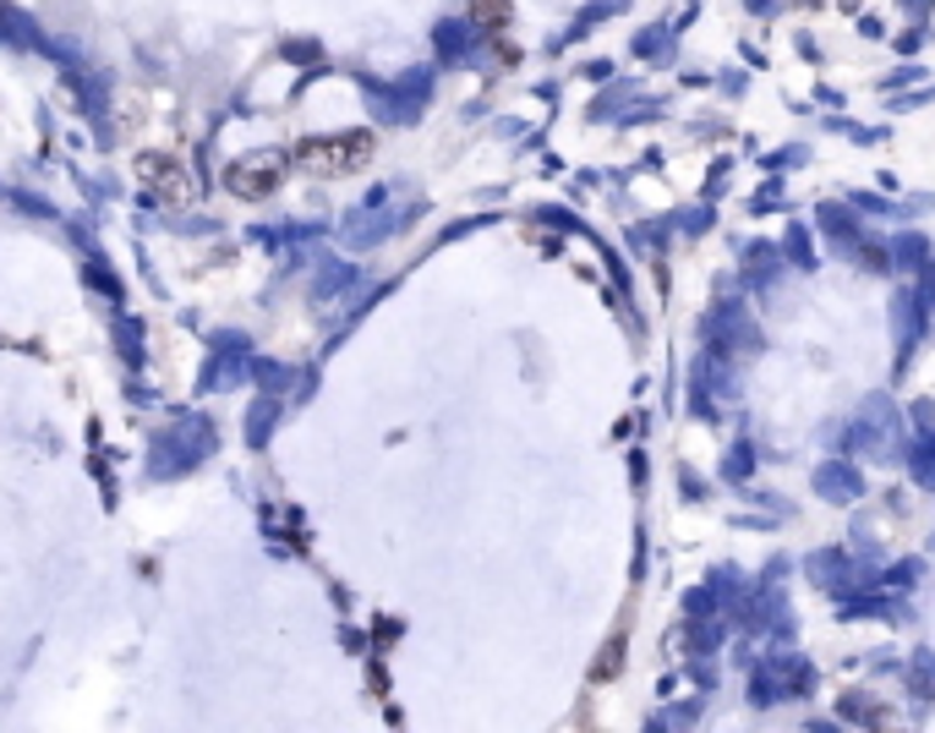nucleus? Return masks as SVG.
Masks as SVG:
<instances>
[{"instance_id": "obj_1", "label": "nucleus", "mask_w": 935, "mask_h": 733, "mask_svg": "<svg viewBox=\"0 0 935 733\" xmlns=\"http://www.w3.org/2000/svg\"><path fill=\"white\" fill-rule=\"evenodd\" d=\"M842 449L848 455H870V460H897L902 455V417H897V406L886 395H870L859 406V417L848 422Z\"/></svg>"}, {"instance_id": "obj_2", "label": "nucleus", "mask_w": 935, "mask_h": 733, "mask_svg": "<svg viewBox=\"0 0 935 733\" xmlns=\"http://www.w3.org/2000/svg\"><path fill=\"white\" fill-rule=\"evenodd\" d=\"M372 132H334V137H307L296 143V165L307 176H350L372 159Z\"/></svg>"}, {"instance_id": "obj_3", "label": "nucleus", "mask_w": 935, "mask_h": 733, "mask_svg": "<svg viewBox=\"0 0 935 733\" xmlns=\"http://www.w3.org/2000/svg\"><path fill=\"white\" fill-rule=\"evenodd\" d=\"M815 689V668L804 657H766L750 678V706H777L782 695H810Z\"/></svg>"}, {"instance_id": "obj_4", "label": "nucleus", "mask_w": 935, "mask_h": 733, "mask_svg": "<svg viewBox=\"0 0 935 733\" xmlns=\"http://www.w3.org/2000/svg\"><path fill=\"white\" fill-rule=\"evenodd\" d=\"M706 339H711V345L722 339V356H728V350H760V328L750 323L744 301H717V312L706 317Z\"/></svg>"}, {"instance_id": "obj_5", "label": "nucleus", "mask_w": 935, "mask_h": 733, "mask_svg": "<svg viewBox=\"0 0 935 733\" xmlns=\"http://www.w3.org/2000/svg\"><path fill=\"white\" fill-rule=\"evenodd\" d=\"M810 575H815V586H826V591H848V586H875V580H880V575H870V564H859V558H848V553H837V548L815 553V558H810Z\"/></svg>"}, {"instance_id": "obj_6", "label": "nucleus", "mask_w": 935, "mask_h": 733, "mask_svg": "<svg viewBox=\"0 0 935 733\" xmlns=\"http://www.w3.org/2000/svg\"><path fill=\"white\" fill-rule=\"evenodd\" d=\"M810 488H815L826 504H859V498H864V477H859V466H848V460H820L815 477H810Z\"/></svg>"}, {"instance_id": "obj_7", "label": "nucleus", "mask_w": 935, "mask_h": 733, "mask_svg": "<svg viewBox=\"0 0 935 733\" xmlns=\"http://www.w3.org/2000/svg\"><path fill=\"white\" fill-rule=\"evenodd\" d=\"M230 192L236 197H247V203H263V197H274L279 192V159H241V165H230Z\"/></svg>"}, {"instance_id": "obj_8", "label": "nucleus", "mask_w": 935, "mask_h": 733, "mask_svg": "<svg viewBox=\"0 0 935 733\" xmlns=\"http://www.w3.org/2000/svg\"><path fill=\"white\" fill-rule=\"evenodd\" d=\"M924 328V307H919V296L913 290H897L891 296V334H897V373H902V366H908V350H913V334Z\"/></svg>"}, {"instance_id": "obj_9", "label": "nucleus", "mask_w": 935, "mask_h": 733, "mask_svg": "<svg viewBox=\"0 0 935 733\" xmlns=\"http://www.w3.org/2000/svg\"><path fill=\"white\" fill-rule=\"evenodd\" d=\"M744 263H750V285H777V279H782V252H777V247H760V241H755V247L744 252Z\"/></svg>"}, {"instance_id": "obj_10", "label": "nucleus", "mask_w": 935, "mask_h": 733, "mask_svg": "<svg viewBox=\"0 0 935 733\" xmlns=\"http://www.w3.org/2000/svg\"><path fill=\"white\" fill-rule=\"evenodd\" d=\"M924 263H930V241L919 230H902L891 241V268H924Z\"/></svg>"}, {"instance_id": "obj_11", "label": "nucleus", "mask_w": 935, "mask_h": 733, "mask_svg": "<svg viewBox=\"0 0 935 733\" xmlns=\"http://www.w3.org/2000/svg\"><path fill=\"white\" fill-rule=\"evenodd\" d=\"M902 455H908V466H913V477H919L924 488H935V433L924 428V433H919V438H913V444H908Z\"/></svg>"}, {"instance_id": "obj_12", "label": "nucleus", "mask_w": 935, "mask_h": 733, "mask_svg": "<svg viewBox=\"0 0 935 733\" xmlns=\"http://www.w3.org/2000/svg\"><path fill=\"white\" fill-rule=\"evenodd\" d=\"M750 471H755V444H733L728 449V460H722V482H733V488H744L750 482Z\"/></svg>"}, {"instance_id": "obj_13", "label": "nucleus", "mask_w": 935, "mask_h": 733, "mask_svg": "<svg viewBox=\"0 0 935 733\" xmlns=\"http://www.w3.org/2000/svg\"><path fill=\"white\" fill-rule=\"evenodd\" d=\"M820 225H826V230L842 241V252H853V241H859V225L848 219V208H842V203H826V208H820Z\"/></svg>"}, {"instance_id": "obj_14", "label": "nucleus", "mask_w": 935, "mask_h": 733, "mask_svg": "<svg viewBox=\"0 0 935 733\" xmlns=\"http://www.w3.org/2000/svg\"><path fill=\"white\" fill-rule=\"evenodd\" d=\"M471 17H477L488 34H504V28H510V0H471Z\"/></svg>"}, {"instance_id": "obj_15", "label": "nucleus", "mask_w": 935, "mask_h": 733, "mask_svg": "<svg viewBox=\"0 0 935 733\" xmlns=\"http://www.w3.org/2000/svg\"><path fill=\"white\" fill-rule=\"evenodd\" d=\"M782 252L793 257V268H815V247H810V230H804V225H788Z\"/></svg>"}, {"instance_id": "obj_16", "label": "nucleus", "mask_w": 935, "mask_h": 733, "mask_svg": "<svg viewBox=\"0 0 935 733\" xmlns=\"http://www.w3.org/2000/svg\"><path fill=\"white\" fill-rule=\"evenodd\" d=\"M619 668H624V640H608V646H602V662H597V673H591V678H613Z\"/></svg>"}, {"instance_id": "obj_17", "label": "nucleus", "mask_w": 935, "mask_h": 733, "mask_svg": "<svg viewBox=\"0 0 935 733\" xmlns=\"http://www.w3.org/2000/svg\"><path fill=\"white\" fill-rule=\"evenodd\" d=\"M870 706H875V700H864V695H853V689L842 695V717H848V722H853V717H859V722H875V711H870Z\"/></svg>"}, {"instance_id": "obj_18", "label": "nucleus", "mask_w": 935, "mask_h": 733, "mask_svg": "<svg viewBox=\"0 0 935 733\" xmlns=\"http://www.w3.org/2000/svg\"><path fill=\"white\" fill-rule=\"evenodd\" d=\"M880 580H891V586H902V591H908V586L919 580V558H902V564H897V569H886Z\"/></svg>"}, {"instance_id": "obj_19", "label": "nucleus", "mask_w": 935, "mask_h": 733, "mask_svg": "<svg viewBox=\"0 0 935 733\" xmlns=\"http://www.w3.org/2000/svg\"><path fill=\"white\" fill-rule=\"evenodd\" d=\"M662 45H668V28H651V34H640V56H646V61H662Z\"/></svg>"}, {"instance_id": "obj_20", "label": "nucleus", "mask_w": 935, "mask_h": 733, "mask_svg": "<svg viewBox=\"0 0 935 733\" xmlns=\"http://www.w3.org/2000/svg\"><path fill=\"white\" fill-rule=\"evenodd\" d=\"M706 219H711V208H695V214H684V230H695V236H700V230H706Z\"/></svg>"}, {"instance_id": "obj_21", "label": "nucleus", "mask_w": 935, "mask_h": 733, "mask_svg": "<svg viewBox=\"0 0 935 733\" xmlns=\"http://www.w3.org/2000/svg\"><path fill=\"white\" fill-rule=\"evenodd\" d=\"M913 422H919V433H924V428H935V411H930V400H919V406H913Z\"/></svg>"}]
</instances>
